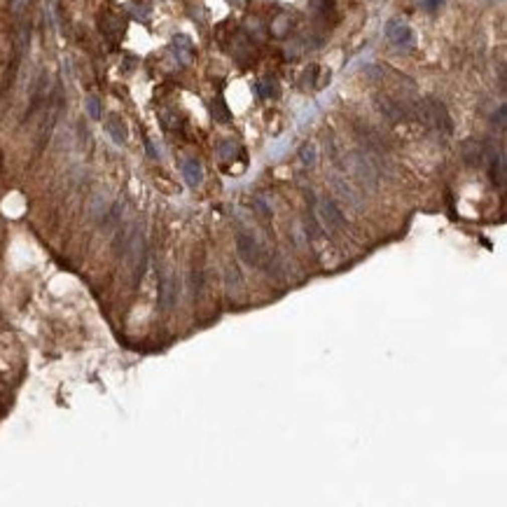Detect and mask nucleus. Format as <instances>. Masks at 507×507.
<instances>
[{"label": "nucleus", "instance_id": "nucleus-9", "mask_svg": "<svg viewBox=\"0 0 507 507\" xmlns=\"http://www.w3.org/2000/svg\"><path fill=\"white\" fill-rule=\"evenodd\" d=\"M105 129H108L110 138H112L117 145H124V143H126V126H124V122L119 119V117H110L108 124H105Z\"/></svg>", "mask_w": 507, "mask_h": 507}, {"label": "nucleus", "instance_id": "nucleus-10", "mask_svg": "<svg viewBox=\"0 0 507 507\" xmlns=\"http://www.w3.org/2000/svg\"><path fill=\"white\" fill-rule=\"evenodd\" d=\"M173 49H176V54L180 56V61L187 63L192 59V42L185 38V35H178L176 40H173Z\"/></svg>", "mask_w": 507, "mask_h": 507}, {"label": "nucleus", "instance_id": "nucleus-3", "mask_svg": "<svg viewBox=\"0 0 507 507\" xmlns=\"http://www.w3.org/2000/svg\"><path fill=\"white\" fill-rule=\"evenodd\" d=\"M330 185H332V190H334V194L341 199V201L348 206V208L353 210V213H360V210L365 208V196L360 194L355 187H353L348 180H346L344 176H339V173H330Z\"/></svg>", "mask_w": 507, "mask_h": 507}, {"label": "nucleus", "instance_id": "nucleus-7", "mask_svg": "<svg viewBox=\"0 0 507 507\" xmlns=\"http://www.w3.org/2000/svg\"><path fill=\"white\" fill-rule=\"evenodd\" d=\"M176 299H178V281H176V274L171 269H166L162 274V281H159V304L162 309H173L176 306Z\"/></svg>", "mask_w": 507, "mask_h": 507}, {"label": "nucleus", "instance_id": "nucleus-8", "mask_svg": "<svg viewBox=\"0 0 507 507\" xmlns=\"http://www.w3.org/2000/svg\"><path fill=\"white\" fill-rule=\"evenodd\" d=\"M183 178L190 187H199L203 183V166L196 159H187L183 164Z\"/></svg>", "mask_w": 507, "mask_h": 507}, {"label": "nucleus", "instance_id": "nucleus-13", "mask_svg": "<svg viewBox=\"0 0 507 507\" xmlns=\"http://www.w3.org/2000/svg\"><path fill=\"white\" fill-rule=\"evenodd\" d=\"M276 91L278 89H276V82L274 80H264L262 84H260V94L262 96H276Z\"/></svg>", "mask_w": 507, "mask_h": 507}, {"label": "nucleus", "instance_id": "nucleus-16", "mask_svg": "<svg viewBox=\"0 0 507 507\" xmlns=\"http://www.w3.org/2000/svg\"><path fill=\"white\" fill-rule=\"evenodd\" d=\"M437 3H440V0H421V5L426 7V10H430V12L437 10Z\"/></svg>", "mask_w": 507, "mask_h": 507}, {"label": "nucleus", "instance_id": "nucleus-5", "mask_svg": "<svg viewBox=\"0 0 507 507\" xmlns=\"http://www.w3.org/2000/svg\"><path fill=\"white\" fill-rule=\"evenodd\" d=\"M236 250H238V257H241L245 264H250V267H262L264 264V255H267V252H264L262 245L257 243L252 236H248V234H241V236L236 238Z\"/></svg>", "mask_w": 507, "mask_h": 507}, {"label": "nucleus", "instance_id": "nucleus-4", "mask_svg": "<svg viewBox=\"0 0 507 507\" xmlns=\"http://www.w3.org/2000/svg\"><path fill=\"white\" fill-rule=\"evenodd\" d=\"M316 217L320 220V224H323L325 229H341V227H346V217L344 213H341V208H339L337 203L332 201V199H320L316 206Z\"/></svg>", "mask_w": 507, "mask_h": 507}, {"label": "nucleus", "instance_id": "nucleus-2", "mask_svg": "<svg viewBox=\"0 0 507 507\" xmlns=\"http://www.w3.org/2000/svg\"><path fill=\"white\" fill-rule=\"evenodd\" d=\"M421 117H423V122L430 124L435 131H440V134L449 136L453 131V124H451V117L446 112L444 103L440 101H433V98H428V101L421 103Z\"/></svg>", "mask_w": 507, "mask_h": 507}, {"label": "nucleus", "instance_id": "nucleus-14", "mask_svg": "<svg viewBox=\"0 0 507 507\" xmlns=\"http://www.w3.org/2000/svg\"><path fill=\"white\" fill-rule=\"evenodd\" d=\"M493 119H498V124H500V126H505V105H500V108H498V115H493Z\"/></svg>", "mask_w": 507, "mask_h": 507}, {"label": "nucleus", "instance_id": "nucleus-11", "mask_svg": "<svg viewBox=\"0 0 507 507\" xmlns=\"http://www.w3.org/2000/svg\"><path fill=\"white\" fill-rule=\"evenodd\" d=\"M299 157H302V164H304V166H316V148H313V145H304L302 152H299Z\"/></svg>", "mask_w": 507, "mask_h": 507}, {"label": "nucleus", "instance_id": "nucleus-15", "mask_svg": "<svg viewBox=\"0 0 507 507\" xmlns=\"http://www.w3.org/2000/svg\"><path fill=\"white\" fill-rule=\"evenodd\" d=\"M28 0H12V12H21L24 7H26Z\"/></svg>", "mask_w": 507, "mask_h": 507}, {"label": "nucleus", "instance_id": "nucleus-6", "mask_svg": "<svg viewBox=\"0 0 507 507\" xmlns=\"http://www.w3.org/2000/svg\"><path fill=\"white\" fill-rule=\"evenodd\" d=\"M386 38L395 47H412L414 45V31L400 19H391L386 24Z\"/></svg>", "mask_w": 507, "mask_h": 507}, {"label": "nucleus", "instance_id": "nucleus-12", "mask_svg": "<svg viewBox=\"0 0 507 507\" xmlns=\"http://www.w3.org/2000/svg\"><path fill=\"white\" fill-rule=\"evenodd\" d=\"M87 112L91 119H98V117H101V103H98L96 96H89L87 98Z\"/></svg>", "mask_w": 507, "mask_h": 507}, {"label": "nucleus", "instance_id": "nucleus-1", "mask_svg": "<svg viewBox=\"0 0 507 507\" xmlns=\"http://www.w3.org/2000/svg\"><path fill=\"white\" fill-rule=\"evenodd\" d=\"M346 169L367 192H376V187H379V171H376L374 162L365 152H348L346 155Z\"/></svg>", "mask_w": 507, "mask_h": 507}]
</instances>
